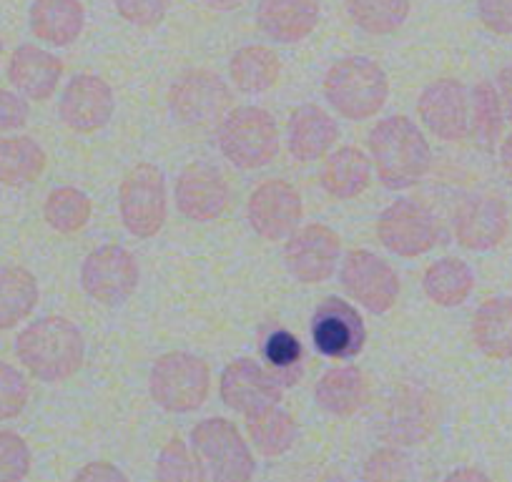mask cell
Segmentation results:
<instances>
[{
	"label": "cell",
	"instance_id": "6da1fadb",
	"mask_svg": "<svg viewBox=\"0 0 512 482\" xmlns=\"http://www.w3.org/2000/svg\"><path fill=\"white\" fill-rule=\"evenodd\" d=\"M16 354L36 380L58 385L81 370L86 342L71 319L51 314L31 322L18 334Z\"/></svg>",
	"mask_w": 512,
	"mask_h": 482
},
{
	"label": "cell",
	"instance_id": "7a4b0ae2",
	"mask_svg": "<svg viewBox=\"0 0 512 482\" xmlns=\"http://www.w3.org/2000/svg\"><path fill=\"white\" fill-rule=\"evenodd\" d=\"M369 154L377 179L387 189H410L425 179L432 166V151L425 134L407 116L382 118L369 131Z\"/></svg>",
	"mask_w": 512,
	"mask_h": 482
},
{
	"label": "cell",
	"instance_id": "3957f363",
	"mask_svg": "<svg viewBox=\"0 0 512 482\" xmlns=\"http://www.w3.org/2000/svg\"><path fill=\"white\" fill-rule=\"evenodd\" d=\"M324 98L349 121L377 116L390 98V78L377 61L367 56H347L324 76Z\"/></svg>",
	"mask_w": 512,
	"mask_h": 482
},
{
	"label": "cell",
	"instance_id": "277c9868",
	"mask_svg": "<svg viewBox=\"0 0 512 482\" xmlns=\"http://www.w3.org/2000/svg\"><path fill=\"white\" fill-rule=\"evenodd\" d=\"M219 149L236 169H262L279 154V131L272 113L259 106L231 108L219 121Z\"/></svg>",
	"mask_w": 512,
	"mask_h": 482
},
{
	"label": "cell",
	"instance_id": "5b68a950",
	"mask_svg": "<svg viewBox=\"0 0 512 482\" xmlns=\"http://www.w3.org/2000/svg\"><path fill=\"white\" fill-rule=\"evenodd\" d=\"M211 370L191 352H166L151 367L149 395L161 410L186 415L209 400Z\"/></svg>",
	"mask_w": 512,
	"mask_h": 482
},
{
	"label": "cell",
	"instance_id": "8992f818",
	"mask_svg": "<svg viewBox=\"0 0 512 482\" xmlns=\"http://www.w3.org/2000/svg\"><path fill=\"white\" fill-rule=\"evenodd\" d=\"M191 445L211 482H251L256 460L236 425L226 417H206L191 430Z\"/></svg>",
	"mask_w": 512,
	"mask_h": 482
},
{
	"label": "cell",
	"instance_id": "52a82bcc",
	"mask_svg": "<svg viewBox=\"0 0 512 482\" xmlns=\"http://www.w3.org/2000/svg\"><path fill=\"white\" fill-rule=\"evenodd\" d=\"M118 211L128 234L151 239L169 216L164 171L154 164H136L118 189Z\"/></svg>",
	"mask_w": 512,
	"mask_h": 482
},
{
	"label": "cell",
	"instance_id": "ba28073f",
	"mask_svg": "<svg viewBox=\"0 0 512 482\" xmlns=\"http://www.w3.org/2000/svg\"><path fill=\"white\" fill-rule=\"evenodd\" d=\"M377 239L387 252L415 259L435 249L440 241V221L427 206L412 199H397L379 214Z\"/></svg>",
	"mask_w": 512,
	"mask_h": 482
},
{
	"label": "cell",
	"instance_id": "9c48e42d",
	"mask_svg": "<svg viewBox=\"0 0 512 482\" xmlns=\"http://www.w3.org/2000/svg\"><path fill=\"white\" fill-rule=\"evenodd\" d=\"M171 116L184 126H209L231 111V88L219 73L194 68L181 73L169 91Z\"/></svg>",
	"mask_w": 512,
	"mask_h": 482
},
{
	"label": "cell",
	"instance_id": "30bf717a",
	"mask_svg": "<svg viewBox=\"0 0 512 482\" xmlns=\"http://www.w3.org/2000/svg\"><path fill=\"white\" fill-rule=\"evenodd\" d=\"M139 264L128 249L106 244L83 259L81 287L93 302L103 307H118L134 297L139 287Z\"/></svg>",
	"mask_w": 512,
	"mask_h": 482
},
{
	"label": "cell",
	"instance_id": "8fae6325",
	"mask_svg": "<svg viewBox=\"0 0 512 482\" xmlns=\"http://www.w3.org/2000/svg\"><path fill=\"white\" fill-rule=\"evenodd\" d=\"M339 279L344 292L372 314L390 312L400 297V277L392 264L367 249H352L344 257Z\"/></svg>",
	"mask_w": 512,
	"mask_h": 482
},
{
	"label": "cell",
	"instance_id": "7c38bea8",
	"mask_svg": "<svg viewBox=\"0 0 512 482\" xmlns=\"http://www.w3.org/2000/svg\"><path fill=\"white\" fill-rule=\"evenodd\" d=\"M219 395L229 410L251 417L282 402V382L272 370H264L254 359L239 357L221 372Z\"/></svg>",
	"mask_w": 512,
	"mask_h": 482
},
{
	"label": "cell",
	"instance_id": "4fadbf2b",
	"mask_svg": "<svg viewBox=\"0 0 512 482\" xmlns=\"http://www.w3.org/2000/svg\"><path fill=\"white\" fill-rule=\"evenodd\" d=\"M312 342L329 359L359 357L367 344V327L357 307L339 297H327L312 314Z\"/></svg>",
	"mask_w": 512,
	"mask_h": 482
},
{
	"label": "cell",
	"instance_id": "5bb4252c",
	"mask_svg": "<svg viewBox=\"0 0 512 482\" xmlns=\"http://www.w3.org/2000/svg\"><path fill=\"white\" fill-rule=\"evenodd\" d=\"M302 196L289 181L269 179L256 186L246 204L249 226L264 241H282L297 231L302 221Z\"/></svg>",
	"mask_w": 512,
	"mask_h": 482
},
{
	"label": "cell",
	"instance_id": "9a60e30c",
	"mask_svg": "<svg viewBox=\"0 0 512 482\" xmlns=\"http://www.w3.org/2000/svg\"><path fill=\"white\" fill-rule=\"evenodd\" d=\"M342 241L324 224H307L294 231L284 247V264L302 284H322L337 272Z\"/></svg>",
	"mask_w": 512,
	"mask_h": 482
},
{
	"label": "cell",
	"instance_id": "2e32d148",
	"mask_svg": "<svg viewBox=\"0 0 512 482\" xmlns=\"http://www.w3.org/2000/svg\"><path fill=\"white\" fill-rule=\"evenodd\" d=\"M420 121L442 141H465L470 136V96L457 78H437L417 98Z\"/></svg>",
	"mask_w": 512,
	"mask_h": 482
},
{
	"label": "cell",
	"instance_id": "e0dca14e",
	"mask_svg": "<svg viewBox=\"0 0 512 482\" xmlns=\"http://www.w3.org/2000/svg\"><path fill=\"white\" fill-rule=\"evenodd\" d=\"M455 239L467 252H492L507 239L510 211L507 204L490 194H472L455 209Z\"/></svg>",
	"mask_w": 512,
	"mask_h": 482
},
{
	"label": "cell",
	"instance_id": "ac0fdd59",
	"mask_svg": "<svg viewBox=\"0 0 512 482\" xmlns=\"http://www.w3.org/2000/svg\"><path fill=\"white\" fill-rule=\"evenodd\" d=\"M116 111L113 88L93 73H78L63 91L58 116L76 134H93L111 121Z\"/></svg>",
	"mask_w": 512,
	"mask_h": 482
},
{
	"label": "cell",
	"instance_id": "d6986e66",
	"mask_svg": "<svg viewBox=\"0 0 512 482\" xmlns=\"http://www.w3.org/2000/svg\"><path fill=\"white\" fill-rule=\"evenodd\" d=\"M174 199L181 216L196 221V224H206L224 214L231 191L219 169L204 164V161H196V164L186 166L176 179Z\"/></svg>",
	"mask_w": 512,
	"mask_h": 482
},
{
	"label": "cell",
	"instance_id": "ffe728a7",
	"mask_svg": "<svg viewBox=\"0 0 512 482\" xmlns=\"http://www.w3.org/2000/svg\"><path fill=\"white\" fill-rule=\"evenodd\" d=\"M63 78V61L33 43H23L13 51L8 63V81L28 101L43 103L56 93Z\"/></svg>",
	"mask_w": 512,
	"mask_h": 482
},
{
	"label": "cell",
	"instance_id": "44dd1931",
	"mask_svg": "<svg viewBox=\"0 0 512 482\" xmlns=\"http://www.w3.org/2000/svg\"><path fill=\"white\" fill-rule=\"evenodd\" d=\"M319 16H322L319 0H259L256 6V23L264 36L284 46L312 36Z\"/></svg>",
	"mask_w": 512,
	"mask_h": 482
},
{
	"label": "cell",
	"instance_id": "7402d4cb",
	"mask_svg": "<svg viewBox=\"0 0 512 482\" xmlns=\"http://www.w3.org/2000/svg\"><path fill=\"white\" fill-rule=\"evenodd\" d=\"M339 139V126L322 106L317 103H304L289 116L287 144L289 154L302 164L317 161L329 154Z\"/></svg>",
	"mask_w": 512,
	"mask_h": 482
},
{
	"label": "cell",
	"instance_id": "603a6c76",
	"mask_svg": "<svg viewBox=\"0 0 512 482\" xmlns=\"http://www.w3.org/2000/svg\"><path fill=\"white\" fill-rule=\"evenodd\" d=\"M28 23L38 41L66 48L83 33L86 8L81 0H33Z\"/></svg>",
	"mask_w": 512,
	"mask_h": 482
},
{
	"label": "cell",
	"instance_id": "cb8c5ba5",
	"mask_svg": "<svg viewBox=\"0 0 512 482\" xmlns=\"http://www.w3.org/2000/svg\"><path fill=\"white\" fill-rule=\"evenodd\" d=\"M319 181H322V189L332 199H357L369 189L372 161L364 151L354 149V146H344V149H337L332 156H327Z\"/></svg>",
	"mask_w": 512,
	"mask_h": 482
},
{
	"label": "cell",
	"instance_id": "d4e9b609",
	"mask_svg": "<svg viewBox=\"0 0 512 482\" xmlns=\"http://www.w3.org/2000/svg\"><path fill=\"white\" fill-rule=\"evenodd\" d=\"M314 400L329 415H357L369 400L367 377L357 367H332L314 387Z\"/></svg>",
	"mask_w": 512,
	"mask_h": 482
},
{
	"label": "cell",
	"instance_id": "484cf974",
	"mask_svg": "<svg viewBox=\"0 0 512 482\" xmlns=\"http://www.w3.org/2000/svg\"><path fill=\"white\" fill-rule=\"evenodd\" d=\"M472 342L485 357L512 359V297H492L477 307Z\"/></svg>",
	"mask_w": 512,
	"mask_h": 482
},
{
	"label": "cell",
	"instance_id": "4316f807",
	"mask_svg": "<svg viewBox=\"0 0 512 482\" xmlns=\"http://www.w3.org/2000/svg\"><path fill=\"white\" fill-rule=\"evenodd\" d=\"M435 425V407H432L430 395L425 390L407 387L397 395L395 405L387 410V430L384 437L392 442H420L422 437L430 435Z\"/></svg>",
	"mask_w": 512,
	"mask_h": 482
},
{
	"label": "cell",
	"instance_id": "83f0119b",
	"mask_svg": "<svg viewBox=\"0 0 512 482\" xmlns=\"http://www.w3.org/2000/svg\"><path fill=\"white\" fill-rule=\"evenodd\" d=\"M41 289L31 269L18 264L0 267V332L26 322L36 309Z\"/></svg>",
	"mask_w": 512,
	"mask_h": 482
},
{
	"label": "cell",
	"instance_id": "f1b7e54d",
	"mask_svg": "<svg viewBox=\"0 0 512 482\" xmlns=\"http://www.w3.org/2000/svg\"><path fill=\"white\" fill-rule=\"evenodd\" d=\"M48 166V156L36 139L28 136H3L0 139V186H21L33 184L41 179Z\"/></svg>",
	"mask_w": 512,
	"mask_h": 482
},
{
	"label": "cell",
	"instance_id": "f546056e",
	"mask_svg": "<svg viewBox=\"0 0 512 482\" xmlns=\"http://www.w3.org/2000/svg\"><path fill=\"white\" fill-rule=\"evenodd\" d=\"M422 289L437 307H460L475 289V274H472L470 264H465L462 259H437L435 264L427 267L425 277H422Z\"/></svg>",
	"mask_w": 512,
	"mask_h": 482
},
{
	"label": "cell",
	"instance_id": "4dcf8cb0",
	"mask_svg": "<svg viewBox=\"0 0 512 482\" xmlns=\"http://www.w3.org/2000/svg\"><path fill=\"white\" fill-rule=\"evenodd\" d=\"M229 76L244 93H264L282 76V61L269 46H244L231 56Z\"/></svg>",
	"mask_w": 512,
	"mask_h": 482
},
{
	"label": "cell",
	"instance_id": "1f68e13d",
	"mask_svg": "<svg viewBox=\"0 0 512 482\" xmlns=\"http://www.w3.org/2000/svg\"><path fill=\"white\" fill-rule=\"evenodd\" d=\"M246 432L264 457H279L289 452L299 435L297 422L292 420L289 412L279 410V407L246 417Z\"/></svg>",
	"mask_w": 512,
	"mask_h": 482
},
{
	"label": "cell",
	"instance_id": "d6a6232c",
	"mask_svg": "<svg viewBox=\"0 0 512 482\" xmlns=\"http://www.w3.org/2000/svg\"><path fill=\"white\" fill-rule=\"evenodd\" d=\"M412 0H347V13L369 36H390L410 18Z\"/></svg>",
	"mask_w": 512,
	"mask_h": 482
},
{
	"label": "cell",
	"instance_id": "836d02e7",
	"mask_svg": "<svg viewBox=\"0 0 512 482\" xmlns=\"http://www.w3.org/2000/svg\"><path fill=\"white\" fill-rule=\"evenodd\" d=\"M91 214V199L81 189H76V186H58V189L48 194L46 204H43L46 224L53 231H58V234H76V231L86 229Z\"/></svg>",
	"mask_w": 512,
	"mask_h": 482
},
{
	"label": "cell",
	"instance_id": "e575fe53",
	"mask_svg": "<svg viewBox=\"0 0 512 482\" xmlns=\"http://www.w3.org/2000/svg\"><path fill=\"white\" fill-rule=\"evenodd\" d=\"M502 113L500 96H497L495 83L480 81L472 88V111H470V134L485 151H492L502 134Z\"/></svg>",
	"mask_w": 512,
	"mask_h": 482
},
{
	"label": "cell",
	"instance_id": "d590c367",
	"mask_svg": "<svg viewBox=\"0 0 512 482\" xmlns=\"http://www.w3.org/2000/svg\"><path fill=\"white\" fill-rule=\"evenodd\" d=\"M264 359L282 387H292L302 377V344L289 329H274L264 342Z\"/></svg>",
	"mask_w": 512,
	"mask_h": 482
},
{
	"label": "cell",
	"instance_id": "8d00e7d4",
	"mask_svg": "<svg viewBox=\"0 0 512 482\" xmlns=\"http://www.w3.org/2000/svg\"><path fill=\"white\" fill-rule=\"evenodd\" d=\"M156 482H206V470L184 440L171 437L156 460Z\"/></svg>",
	"mask_w": 512,
	"mask_h": 482
},
{
	"label": "cell",
	"instance_id": "74e56055",
	"mask_svg": "<svg viewBox=\"0 0 512 482\" xmlns=\"http://www.w3.org/2000/svg\"><path fill=\"white\" fill-rule=\"evenodd\" d=\"M31 400V385L18 367L0 362V422L16 420Z\"/></svg>",
	"mask_w": 512,
	"mask_h": 482
},
{
	"label": "cell",
	"instance_id": "f35d334b",
	"mask_svg": "<svg viewBox=\"0 0 512 482\" xmlns=\"http://www.w3.org/2000/svg\"><path fill=\"white\" fill-rule=\"evenodd\" d=\"M31 472V447L18 432L0 430V482H23Z\"/></svg>",
	"mask_w": 512,
	"mask_h": 482
},
{
	"label": "cell",
	"instance_id": "ab89813d",
	"mask_svg": "<svg viewBox=\"0 0 512 482\" xmlns=\"http://www.w3.org/2000/svg\"><path fill=\"white\" fill-rule=\"evenodd\" d=\"M171 0H113L118 16L136 28H154L169 13Z\"/></svg>",
	"mask_w": 512,
	"mask_h": 482
},
{
	"label": "cell",
	"instance_id": "60d3db41",
	"mask_svg": "<svg viewBox=\"0 0 512 482\" xmlns=\"http://www.w3.org/2000/svg\"><path fill=\"white\" fill-rule=\"evenodd\" d=\"M477 16L495 36H512V0H477Z\"/></svg>",
	"mask_w": 512,
	"mask_h": 482
},
{
	"label": "cell",
	"instance_id": "b9f144b4",
	"mask_svg": "<svg viewBox=\"0 0 512 482\" xmlns=\"http://www.w3.org/2000/svg\"><path fill=\"white\" fill-rule=\"evenodd\" d=\"M28 116H31V108H28L26 98L0 88V134L23 129L28 124Z\"/></svg>",
	"mask_w": 512,
	"mask_h": 482
},
{
	"label": "cell",
	"instance_id": "7bdbcfd3",
	"mask_svg": "<svg viewBox=\"0 0 512 482\" xmlns=\"http://www.w3.org/2000/svg\"><path fill=\"white\" fill-rule=\"evenodd\" d=\"M402 470H405V460L397 452L382 450L369 457L364 467V482H397Z\"/></svg>",
	"mask_w": 512,
	"mask_h": 482
},
{
	"label": "cell",
	"instance_id": "ee69618b",
	"mask_svg": "<svg viewBox=\"0 0 512 482\" xmlns=\"http://www.w3.org/2000/svg\"><path fill=\"white\" fill-rule=\"evenodd\" d=\"M73 482H131L126 477V472L118 470L116 465L106 460H98V462H88L83 465L81 470L76 472Z\"/></svg>",
	"mask_w": 512,
	"mask_h": 482
},
{
	"label": "cell",
	"instance_id": "f6af8a7d",
	"mask_svg": "<svg viewBox=\"0 0 512 482\" xmlns=\"http://www.w3.org/2000/svg\"><path fill=\"white\" fill-rule=\"evenodd\" d=\"M495 88H497V96H500V103H502V113H505V118L512 124V63L497 73Z\"/></svg>",
	"mask_w": 512,
	"mask_h": 482
},
{
	"label": "cell",
	"instance_id": "bcb514c9",
	"mask_svg": "<svg viewBox=\"0 0 512 482\" xmlns=\"http://www.w3.org/2000/svg\"><path fill=\"white\" fill-rule=\"evenodd\" d=\"M442 482H492V480L487 477V472L477 470V467H460V470H452Z\"/></svg>",
	"mask_w": 512,
	"mask_h": 482
},
{
	"label": "cell",
	"instance_id": "7dc6e473",
	"mask_svg": "<svg viewBox=\"0 0 512 482\" xmlns=\"http://www.w3.org/2000/svg\"><path fill=\"white\" fill-rule=\"evenodd\" d=\"M206 8H211V11H219V13H229V11H236V8H241L246 3V0H201Z\"/></svg>",
	"mask_w": 512,
	"mask_h": 482
},
{
	"label": "cell",
	"instance_id": "c3c4849f",
	"mask_svg": "<svg viewBox=\"0 0 512 482\" xmlns=\"http://www.w3.org/2000/svg\"><path fill=\"white\" fill-rule=\"evenodd\" d=\"M500 166L507 176L512 179V134L502 141L500 146Z\"/></svg>",
	"mask_w": 512,
	"mask_h": 482
},
{
	"label": "cell",
	"instance_id": "681fc988",
	"mask_svg": "<svg viewBox=\"0 0 512 482\" xmlns=\"http://www.w3.org/2000/svg\"><path fill=\"white\" fill-rule=\"evenodd\" d=\"M0 58H3V38H0Z\"/></svg>",
	"mask_w": 512,
	"mask_h": 482
}]
</instances>
